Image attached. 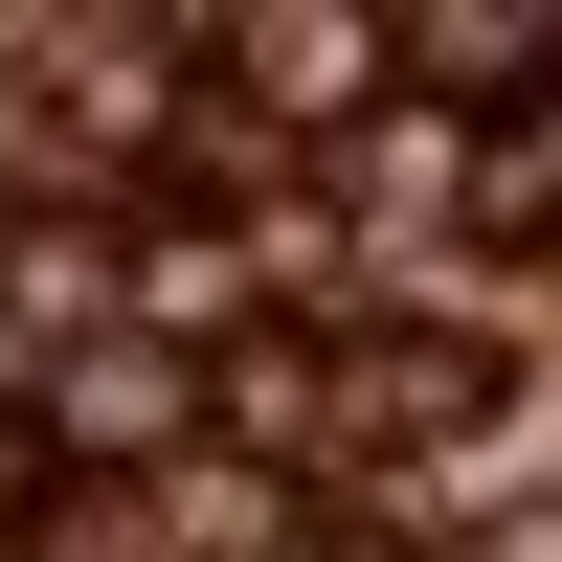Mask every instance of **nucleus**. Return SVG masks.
Wrapping results in <instances>:
<instances>
[{
  "instance_id": "obj_1",
  "label": "nucleus",
  "mask_w": 562,
  "mask_h": 562,
  "mask_svg": "<svg viewBox=\"0 0 562 562\" xmlns=\"http://www.w3.org/2000/svg\"><path fill=\"white\" fill-rule=\"evenodd\" d=\"M315 405H338V450H450L473 428V338H428V315H360V338H315Z\"/></svg>"
},
{
  "instance_id": "obj_2",
  "label": "nucleus",
  "mask_w": 562,
  "mask_h": 562,
  "mask_svg": "<svg viewBox=\"0 0 562 562\" xmlns=\"http://www.w3.org/2000/svg\"><path fill=\"white\" fill-rule=\"evenodd\" d=\"M225 90H248V113H360V90H383V45H360L338 0H315V23H225Z\"/></svg>"
},
{
  "instance_id": "obj_3",
  "label": "nucleus",
  "mask_w": 562,
  "mask_h": 562,
  "mask_svg": "<svg viewBox=\"0 0 562 562\" xmlns=\"http://www.w3.org/2000/svg\"><path fill=\"white\" fill-rule=\"evenodd\" d=\"M180 428H203V383H180L158 338H90V383L45 405V450H180Z\"/></svg>"
}]
</instances>
